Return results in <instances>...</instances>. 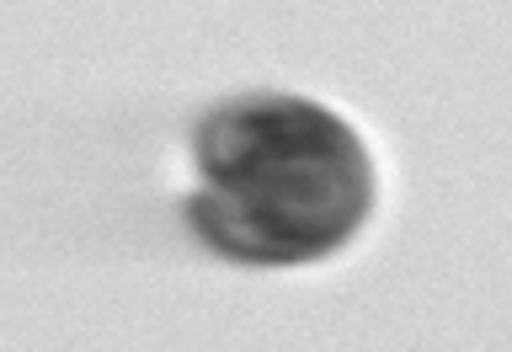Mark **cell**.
<instances>
[{
  "label": "cell",
  "mask_w": 512,
  "mask_h": 352,
  "mask_svg": "<svg viewBox=\"0 0 512 352\" xmlns=\"http://www.w3.org/2000/svg\"><path fill=\"white\" fill-rule=\"evenodd\" d=\"M198 176L192 230L235 262L262 267L336 251L374 203L358 134L294 96H246L203 118Z\"/></svg>",
  "instance_id": "obj_1"
}]
</instances>
